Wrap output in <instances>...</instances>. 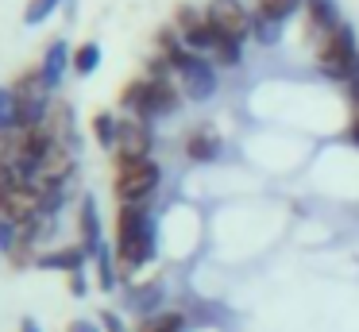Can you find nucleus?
<instances>
[{
  "mask_svg": "<svg viewBox=\"0 0 359 332\" xmlns=\"http://www.w3.org/2000/svg\"><path fill=\"white\" fill-rule=\"evenodd\" d=\"M66 66H70V46H66V43H50V46H47V54H43V66H39L50 89H55V85L62 81Z\"/></svg>",
  "mask_w": 359,
  "mask_h": 332,
  "instance_id": "f8f14e48",
  "label": "nucleus"
},
{
  "mask_svg": "<svg viewBox=\"0 0 359 332\" xmlns=\"http://www.w3.org/2000/svg\"><path fill=\"white\" fill-rule=\"evenodd\" d=\"M302 8V0H255V15L263 20H286Z\"/></svg>",
  "mask_w": 359,
  "mask_h": 332,
  "instance_id": "2eb2a0df",
  "label": "nucleus"
},
{
  "mask_svg": "<svg viewBox=\"0 0 359 332\" xmlns=\"http://www.w3.org/2000/svg\"><path fill=\"white\" fill-rule=\"evenodd\" d=\"M0 135H16V100H12V89H0Z\"/></svg>",
  "mask_w": 359,
  "mask_h": 332,
  "instance_id": "6ab92c4d",
  "label": "nucleus"
},
{
  "mask_svg": "<svg viewBox=\"0 0 359 332\" xmlns=\"http://www.w3.org/2000/svg\"><path fill=\"white\" fill-rule=\"evenodd\" d=\"M66 332H97V324L93 321H70V328Z\"/></svg>",
  "mask_w": 359,
  "mask_h": 332,
  "instance_id": "a878e982",
  "label": "nucleus"
},
{
  "mask_svg": "<svg viewBox=\"0 0 359 332\" xmlns=\"http://www.w3.org/2000/svg\"><path fill=\"white\" fill-rule=\"evenodd\" d=\"M78 228H81V247H86L89 259H97V251H101V216H97V201L86 197L81 201V213H78Z\"/></svg>",
  "mask_w": 359,
  "mask_h": 332,
  "instance_id": "1a4fd4ad",
  "label": "nucleus"
},
{
  "mask_svg": "<svg viewBox=\"0 0 359 332\" xmlns=\"http://www.w3.org/2000/svg\"><path fill=\"white\" fill-rule=\"evenodd\" d=\"M20 332H39V324H35L32 317H24V324H20Z\"/></svg>",
  "mask_w": 359,
  "mask_h": 332,
  "instance_id": "cd10ccee",
  "label": "nucleus"
},
{
  "mask_svg": "<svg viewBox=\"0 0 359 332\" xmlns=\"http://www.w3.org/2000/svg\"><path fill=\"white\" fill-rule=\"evenodd\" d=\"M62 4V0H27V8H24V23L27 27H39L47 15H55V8Z\"/></svg>",
  "mask_w": 359,
  "mask_h": 332,
  "instance_id": "a211bd4d",
  "label": "nucleus"
},
{
  "mask_svg": "<svg viewBox=\"0 0 359 332\" xmlns=\"http://www.w3.org/2000/svg\"><path fill=\"white\" fill-rule=\"evenodd\" d=\"M178 100H182V93H178V85H174L170 77H135V81H128L124 93H120V105H124L132 116H140V120L174 112Z\"/></svg>",
  "mask_w": 359,
  "mask_h": 332,
  "instance_id": "f03ea898",
  "label": "nucleus"
},
{
  "mask_svg": "<svg viewBox=\"0 0 359 332\" xmlns=\"http://www.w3.org/2000/svg\"><path fill=\"white\" fill-rule=\"evenodd\" d=\"M186 154L194 162H212L220 154V135L212 128H197L186 135Z\"/></svg>",
  "mask_w": 359,
  "mask_h": 332,
  "instance_id": "9d476101",
  "label": "nucleus"
},
{
  "mask_svg": "<svg viewBox=\"0 0 359 332\" xmlns=\"http://www.w3.org/2000/svg\"><path fill=\"white\" fill-rule=\"evenodd\" d=\"M158 178H163V170L151 159L116 162V182H112V190H116L120 205H143V201L158 190Z\"/></svg>",
  "mask_w": 359,
  "mask_h": 332,
  "instance_id": "39448f33",
  "label": "nucleus"
},
{
  "mask_svg": "<svg viewBox=\"0 0 359 332\" xmlns=\"http://www.w3.org/2000/svg\"><path fill=\"white\" fill-rule=\"evenodd\" d=\"M305 15H309L313 31H325V35L332 27H340V12H336L332 0H305Z\"/></svg>",
  "mask_w": 359,
  "mask_h": 332,
  "instance_id": "ddd939ff",
  "label": "nucleus"
},
{
  "mask_svg": "<svg viewBox=\"0 0 359 332\" xmlns=\"http://www.w3.org/2000/svg\"><path fill=\"white\" fill-rule=\"evenodd\" d=\"M116 128H120V120L112 112H97L93 116V135H97L101 147H116Z\"/></svg>",
  "mask_w": 359,
  "mask_h": 332,
  "instance_id": "dca6fc26",
  "label": "nucleus"
},
{
  "mask_svg": "<svg viewBox=\"0 0 359 332\" xmlns=\"http://www.w3.org/2000/svg\"><path fill=\"white\" fill-rule=\"evenodd\" d=\"M12 185H20V178H16V174H12V170H8V166H4V162H0V197H4V193H8V190H12Z\"/></svg>",
  "mask_w": 359,
  "mask_h": 332,
  "instance_id": "b1692460",
  "label": "nucleus"
},
{
  "mask_svg": "<svg viewBox=\"0 0 359 332\" xmlns=\"http://www.w3.org/2000/svg\"><path fill=\"white\" fill-rule=\"evenodd\" d=\"M140 332H182V317L178 313H158L151 321H143Z\"/></svg>",
  "mask_w": 359,
  "mask_h": 332,
  "instance_id": "aec40b11",
  "label": "nucleus"
},
{
  "mask_svg": "<svg viewBox=\"0 0 359 332\" xmlns=\"http://www.w3.org/2000/svg\"><path fill=\"white\" fill-rule=\"evenodd\" d=\"M86 247H62V251H50V255H39V267H47V270H66V274H74V270H86Z\"/></svg>",
  "mask_w": 359,
  "mask_h": 332,
  "instance_id": "9b49d317",
  "label": "nucleus"
},
{
  "mask_svg": "<svg viewBox=\"0 0 359 332\" xmlns=\"http://www.w3.org/2000/svg\"><path fill=\"white\" fill-rule=\"evenodd\" d=\"M348 139L359 143V108H355V116H351V124H348Z\"/></svg>",
  "mask_w": 359,
  "mask_h": 332,
  "instance_id": "bb28decb",
  "label": "nucleus"
},
{
  "mask_svg": "<svg viewBox=\"0 0 359 332\" xmlns=\"http://www.w3.org/2000/svg\"><path fill=\"white\" fill-rule=\"evenodd\" d=\"M70 66H74V74H78V77H89L97 66H101V46H97V43H81L78 51L70 54Z\"/></svg>",
  "mask_w": 359,
  "mask_h": 332,
  "instance_id": "4468645a",
  "label": "nucleus"
},
{
  "mask_svg": "<svg viewBox=\"0 0 359 332\" xmlns=\"http://www.w3.org/2000/svg\"><path fill=\"white\" fill-rule=\"evenodd\" d=\"M12 89V100H16V131H27V128H39L50 112V85L43 77V69H24L16 81L8 85Z\"/></svg>",
  "mask_w": 359,
  "mask_h": 332,
  "instance_id": "7ed1b4c3",
  "label": "nucleus"
},
{
  "mask_svg": "<svg viewBox=\"0 0 359 332\" xmlns=\"http://www.w3.org/2000/svg\"><path fill=\"white\" fill-rule=\"evenodd\" d=\"M116 162H140L151 159V128L147 120L140 116H120V128H116Z\"/></svg>",
  "mask_w": 359,
  "mask_h": 332,
  "instance_id": "0eeeda50",
  "label": "nucleus"
},
{
  "mask_svg": "<svg viewBox=\"0 0 359 332\" xmlns=\"http://www.w3.org/2000/svg\"><path fill=\"white\" fill-rule=\"evenodd\" d=\"M251 35H255L259 43H274V39H278V20H263V15H255V20H251Z\"/></svg>",
  "mask_w": 359,
  "mask_h": 332,
  "instance_id": "412c9836",
  "label": "nucleus"
},
{
  "mask_svg": "<svg viewBox=\"0 0 359 332\" xmlns=\"http://www.w3.org/2000/svg\"><path fill=\"white\" fill-rule=\"evenodd\" d=\"M155 259V224L143 205H120L116 213V263L124 274Z\"/></svg>",
  "mask_w": 359,
  "mask_h": 332,
  "instance_id": "f257e3e1",
  "label": "nucleus"
},
{
  "mask_svg": "<svg viewBox=\"0 0 359 332\" xmlns=\"http://www.w3.org/2000/svg\"><path fill=\"white\" fill-rule=\"evenodd\" d=\"M12 239H16V224L0 216V251H8V247H12Z\"/></svg>",
  "mask_w": 359,
  "mask_h": 332,
  "instance_id": "5701e85b",
  "label": "nucleus"
},
{
  "mask_svg": "<svg viewBox=\"0 0 359 332\" xmlns=\"http://www.w3.org/2000/svg\"><path fill=\"white\" fill-rule=\"evenodd\" d=\"M70 290L78 293V298L86 293V278H81V270H74V274H70Z\"/></svg>",
  "mask_w": 359,
  "mask_h": 332,
  "instance_id": "393cba45",
  "label": "nucleus"
},
{
  "mask_svg": "<svg viewBox=\"0 0 359 332\" xmlns=\"http://www.w3.org/2000/svg\"><path fill=\"white\" fill-rule=\"evenodd\" d=\"M97 270H101V290H112V286H116V274H112L109 247H101V251H97Z\"/></svg>",
  "mask_w": 359,
  "mask_h": 332,
  "instance_id": "4be33fe9",
  "label": "nucleus"
},
{
  "mask_svg": "<svg viewBox=\"0 0 359 332\" xmlns=\"http://www.w3.org/2000/svg\"><path fill=\"white\" fill-rule=\"evenodd\" d=\"M205 20H209V27L217 31L220 39L243 43V39L251 35V15L243 12L240 0H212V4L205 8Z\"/></svg>",
  "mask_w": 359,
  "mask_h": 332,
  "instance_id": "423d86ee",
  "label": "nucleus"
},
{
  "mask_svg": "<svg viewBox=\"0 0 359 332\" xmlns=\"http://www.w3.org/2000/svg\"><path fill=\"white\" fill-rule=\"evenodd\" d=\"M317 69L328 74V77H336V81H351V77H359V46H355V35H351L344 23L332 27L325 39H320Z\"/></svg>",
  "mask_w": 359,
  "mask_h": 332,
  "instance_id": "20e7f679",
  "label": "nucleus"
},
{
  "mask_svg": "<svg viewBox=\"0 0 359 332\" xmlns=\"http://www.w3.org/2000/svg\"><path fill=\"white\" fill-rule=\"evenodd\" d=\"M351 93H355V108H359V77H355V85H351Z\"/></svg>",
  "mask_w": 359,
  "mask_h": 332,
  "instance_id": "c85d7f7f",
  "label": "nucleus"
},
{
  "mask_svg": "<svg viewBox=\"0 0 359 332\" xmlns=\"http://www.w3.org/2000/svg\"><path fill=\"white\" fill-rule=\"evenodd\" d=\"M212 62H217V66H240V43H236V39H220L217 35V43H212Z\"/></svg>",
  "mask_w": 359,
  "mask_h": 332,
  "instance_id": "f3484780",
  "label": "nucleus"
},
{
  "mask_svg": "<svg viewBox=\"0 0 359 332\" xmlns=\"http://www.w3.org/2000/svg\"><path fill=\"white\" fill-rule=\"evenodd\" d=\"M178 77H182V93H186L189 100H209L212 93H217V74H212V66L205 58H197V54L178 69Z\"/></svg>",
  "mask_w": 359,
  "mask_h": 332,
  "instance_id": "6e6552de",
  "label": "nucleus"
}]
</instances>
